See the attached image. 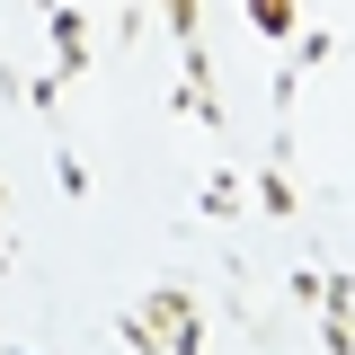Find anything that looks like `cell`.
Returning <instances> with one entry per match:
<instances>
[{"label": "cell", "mask_w": 355, "mask_h": 355, "mask_svg": "<svg viewBox=\"0 0 355 355\" xmlns=\"http://www.w3.org/2000/svg\"><path fill=\"white\" fill-rule=\"evenodd\" d=\"M125 338H133V347H151V355H196L205 329H196V302H187V293H151V302L125 320Z\"/></svg>", "instance_id": "cell-1"}, {"label": "cell", "mask_w": 355, "mask_h": 355, "mask_svg": "<svg viewBox=\"0 0 355 355\" xmlns=\"http://www.w3.org/2000/svg\"><path fill=\"white\" fill-rule=\"evenodd\" d=\"M53 53H62V71H80V62H89V27L71 18V9H53Z\"/></svg>", "instance_id": "cell-2"}, {"label": "cell", "mask_w": 355, "mask_h": 355, "mask_svg": "<svg viewBox=\"0 0 355 355\" xmlns=\"http://www.w3.org/2000/svg\"><path fill=\"white\" fill-rule=\"evenodd\" d=\"M249 18H258V36H293V0H249Z\"/></svg>", "instance_id": "cell-3"}, {"label": "cell", "mask_w": 355, "mask_h": 355, "mask_svg": "<svg viewBox=\"0 0 355 355\" xmlns=\"http://www.w3.org/2000/svg\"><path fill=\"white\" fill-rule=\"evenodd\" d=\"M160 9H169V27H178V36H196V0H160Z\"/></svg>", "instance_id": "cell-4"}, {"label": "cell", "mask_w": 355, "mask_h": 355, "mask_svg": "<svg viewBox=\"0 0 355 355\" xmlns=\"http://www.w3.org/2000/svg\"><path fill=\"white\" fill-rule=\"evenodd\" d=\"M36 9H53V0H36Z\"/></svg>", "instance_id": "cell-5"}]
</instances>
